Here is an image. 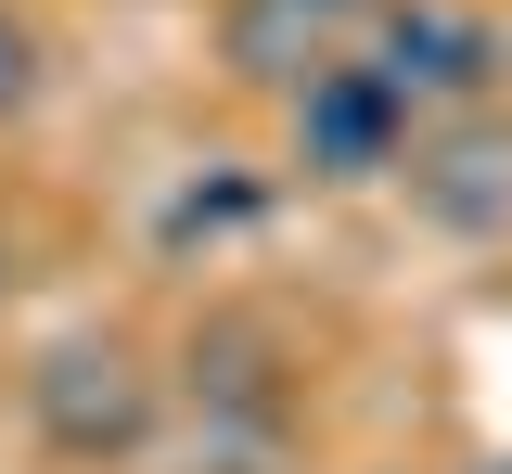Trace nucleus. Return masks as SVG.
I'll use <instances>...</instances> for the list:
<instances>
[{
  "instance_id": "f03ea898",
  "label": "nucleus",
  "mask_w": 512,
  "mask_h": 474,
  "mask_svg": "<svg viewBox=\"0 0 512 474\" xmlns=\"http://www.w3.org/2000/svg\"><path fill=\"white\" fill-rule=\"evenodd\" d=\"M487 65H500V39H487L474 13H448V0H423V13L384 26V77H397V90H474Z\"/></svg>"
},
{
  "instance_id": "7ed1b4c3",
  "label": "nucleus",
  "mask_w": 512,
  "mask_h": 474,
  "mask_svg": "<svg viewBox=\"0 0 512 474\" xmlns=\"http://www.w3.org/2000/svg\"><path fill=\"white\" fill-rule=\"evenodd\" d=\"M26 90H39V39H26V26H13V13H0V116H13V103H26Z\"/></svg>"
},
{
  "instance_id": "f257e3e1",
  "label": "nucleus",
  "mask_w": 512,
  "mask_h": 474,
  "mask_svg": "<svg viewBox=\"0 0 512 474\" xmlns=\"http://www.w3.org/2000/svg\"><path fill=\"white\" fill-rule=\"evenodd\" d=\"M397 116H410V90H397L384 65L320 77V90H308V154L333 167V180H359V167H384V154H397Z\"/></svg>"
}]
</instances>
